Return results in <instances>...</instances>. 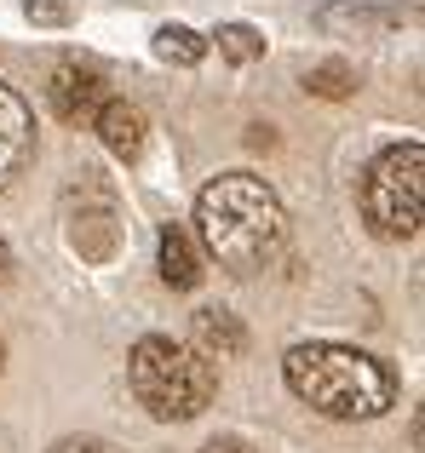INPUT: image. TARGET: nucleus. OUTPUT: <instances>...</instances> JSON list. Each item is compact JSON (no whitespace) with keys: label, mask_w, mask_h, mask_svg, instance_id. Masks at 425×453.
Segmentation results:
<instances>
[{"label":"nucleus","mask_w":425,"mask_h":453,"mask_svg":"<svg viewBox=\"0 0 425 453\" xmlns=\"http://www.w3.org/2000/svg\"><path fill=\"white\" fill-rule=\"evenodd\" d=\"M196 235L219 270L230 276H253L288 242V212H282L276 189L253 173H219L196 201Z\"/></svg>","instance_id":"nucleus-1"},{"label":"nucleus","mask_w":425,"mask_h":453,"mask_svg":"<svg viewBox=\"0 0 425 453\" xmlns=\"http://www.w3.org/2000/svg\"><path fill=\"white\" fill-rule=\"evenodd\" d=\"M282 373H288L293 396L328 419H380L385 408H397L391 367L351 344H293Z\"/></svg>","instance_id":"nucleus-2"},{"label":"nucleus","mask_w":425,"mask_h":453,"mask_svg":"<svg viewBox=\"0 0 425 453\" xmlns=\"http://www.w3.org/2000/svg\"><path fill=\"white\" fill-rule=\"evenodd\" d=\"M127 379H133V396L150 419H196L219 396V373H212L207 356L190 350V344L161 339V333H144L133 344Z\"/></svg>","instance_id":"nucleus-3"},{"label":"nucleus","mask_w":425,"mask_h":453,"mask_svg":"<svg viewBox=\"0 0 425 453\" xmlns=\"http://www.w3.org/2000/svg\"><path fill=\"white\" fill-rule=\"evenodd\" d=\"M362 219L385 242H414L425 219V150L391 144L362 178Z\"/></svg>","instance_id":"nucleus-4"},{"label":"nucleus","mask_w":425,"mask_h":453,"mask_svg":"<svg viewBox=\"0 0 425 453\" xmlns=\"http://www.w3.org/2000/svg\"><path fill=\"white\" fill-rule=\"evenodd\" d=\"M46 104H52V115L69 121V127L92 121L98 104H104V75L92 64H58L52 81H46Z\"/></svg>","instance_id":"nucleus-5"},{"label":"nucleus","mask_w":425,"mask_h":453,"mask_svg":"<svg viewBox=\"0 0 425 453\" xmlns=\"http://www.w3.org/2000/svg\"><path fill=\"white\" fill-rule=\"evenodd\" d=\"M29 155H35V115H29V104L0 81V189L29 166Z\"/></svg>","instance_id":"nucleus-6"},{"label":"nucleus","mask_w":425,"mask_h":453,"mask_svg":"<svg viewBox=\"0 0 425 453\" xmlns=\"http://www.w3.org/2000/svg\"><path fill=\"white\" fill-rule=\"evenodd\" d=\"M156 265H161V281H167L173 293L202 288V253H196V242H190V230H184V224H161V235H156Z\"/></svg>","instance_id":"nucleus-7"},{"label":"nucleus","mask_w":425,"mask_h":453,"mask_svg":"<svg viewBox=\"0 0 425 453\" xmlns=\"http://www.w3.org/2000/svg\"><path fill=\"white\" fill-rule=\"evenodd\" d=\"M92 127H98V138H104V150L110 155H121V161H138L144 155V110H133V104H121V98H104L98 104V115H92Z\"/></svg>","instance_id":"nucleus-8"},{"label":"nucleus","mask_w":425,"mask_h":453,"mask_svg":"<svg viewBox=\"0 0 425 453\" xmlns=\"http://www.w3.org/2000/svg\"><path fill=\"white\" fill-rule=\"evenodd\" d=\"M190 350H202L207 362L219 356V362H230V356H242L247 350V333H242V321L230 316V310H196L190 316Z\"/></svg>","instance_id":"nucleus-9"},{"label":"nucleus","mask_w":425,"mask_h":453,"mask_svg":"<svg viewBox=\"0 0 425 453\" xmlns=\"http://www.w3.org/2000/svg\"><path fill=\"white\" fill-rule=\"evenodd\" d=\"M403 12H380V6H316V29L322 35H380V29H397Z\"/></svg>","instance_id":"nucleus-10"},{"label":"nucleus","mask_w":425,"mask_h":453,"mask_svg":"<svg viewBox=\"0 0 425 453\" xmlns=\"http://www.w3.org/2000/svg\"><path fill=\"white\" fill-rule=\"evenodd\" d=\"M156 58H161V64H184V69H190V64L207 58V41L196 29H184V23H161V29H156Z\"/></svg>","instance_id":"nucleus-11"},{"label":"nucleus","mask_w":425,"mask_h":453,"mask_svg":"<svg viewBox=\"0 0 425 453\" xmlns=\"http://www.w3.org/2000/svg\"><path fill=\"white\" fill-rule=\"evenodd\" d=\"M212 41H219V58H230V64H259L265 58V35L253 23H219Z\"/></svg>","instance_id":"nucleus-12"},{"label":"nucleus","mask_w":425,"mask_h":453,"mask_svg":"<svg viewBox=\"0 0 425 453\" xmlns=\"http://www.w3.org/2000/svg\"><path fill=\"white\" fill-rule=\"evenodd\" d=\"M305 92H316V98H351V92H357V75H351L345 58H328V64L305 69Z\"/></svg>","instance_id":"nucleus-13"},{"label":"nucleus","mask_w":425,"mask_h":453,"mask_svg":"<svg viewBox=\"0 0 425 453\" xmlns=\"http://www.w3.org/2000/svg\"><path fill=\"white\" fill-rule=\"evenodd\" d=\"M23 18L35 29H69L81 18V0H23Z\"/></svg>","instance_id":"nucleus-14"},{"label":"nucleus","mask_w":425,"mask_h":453,"mask_svg":"<svg viewBox=\"0 0 425 453\" xmlns=\"http://www.w3.org/2000/svg\"><path fill=\"white\" fill-rule=\"evenodd\" d=\"M52 453H115V448L98 436H64V442H52Z\"/></svg>","instance_id":"nucleus-15"},{"label":"nucleus","mask_w":425,"mask_h":453,"mask_svg":"<svg viewBox=\"0 0 425 453\" xmlns=\"http://www.w3.org/2000/svg\"><path fill=\"white\" fill-rule=\"evenodd\" d=\"M202 453H253V448H247L242 436H219V442H207Z\"/></svg>","instance_id":"nucleus-16"},{"label":"nucleus","mask_w":425,"mask_h":453,"mask_svg":"<svg viewBox=\"0 0 425 453\" xmlns=\"http://www.w3.org/2000/svg\"><path fill=\"white\" fill-rule=\"evenodd\" d=\"M6 276H12V247L0 242V281H6Z\"/></svg>","instance_id":"nucleus-17"},{"label":"nucleus","mask_w":425,"mask_h":453,"mask_svg":"<svg viewBox=\"0 0 425 453\" xmlns=\"http://www.w3.org/2000/svg\"><path fill=\"white\" fill-rule=\"evenodd\" d=\"M0 362H6V344H0Z\"/></svg>","instance_id":"nucleus-18"}]
</instances>
